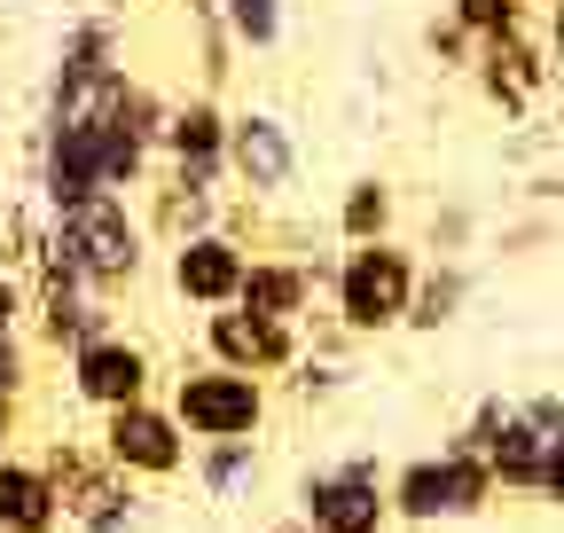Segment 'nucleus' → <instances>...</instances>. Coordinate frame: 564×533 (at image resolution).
Returning <instances> with one entry per match:
<instances>
[{"instance_id":"obj_1","label":"nucleus","mask_w":564,"mask_h":533,"mask_svg":"<svg viewBox=\"0 0 564 533\" xmlns=\"http://www.w3.org/2000/svg\"><path fill=\"white\" fill-rule=\"evenodd\" d=\"M40 243H47L95 298L133 291L141 266H150V228L133 220L126 196H87V205H70V213H47V236H40Z\"/></svg>"},{"instance_id":"obj_2","label":"nucleus","mask_w":564,"mask_h":533,"mask_svg":"<svg viewBox=\"0 0 564 533\" xmlns=\"http://www.w3.org/2000/svg\"><path fill=\"white\" fill-rule=\"evenodd\" d=\"M423 283V251L384 236V243H345L337 251V283H329V322H345L352 338H384V329H408Z\"/></svg>"},{"instance_id":"obj_3","label":"nucleus","mask_w":564,"mask_h":533,"mask_svg":"<svg viewBox=\"0 0 564 533\" xmlns=\"http://www.w3.org/2000/svg\"><path fill=\"white\" fill-rule=\"evenodd\" d=\"M494 463L463 455L440 439V455H408L392 471V518L400 525H455V518H486L494 510Z\"/></svg>"},{"instance_id":"obj_4","label":"nucleus","mask_w":564,"mask_h":533,"mask_svg":"<svg viewBox=\"0 0 564 533\" xmlns=\"http://www.w3.org/2000/svg\"><path fill=\"white\" fill-rule=\"evenodd\" d=\"M299 518L314 533H384V525H400L392 518V471L377 455L322 463V471L299 479Z\"/></svg>"},{"instance_id":"obj_5","label":"nucleus","mask_w":564,"mask_h":533,"mask_svg":"<svg viewBox=\"0 0 564 533\" xmlns=\"http://www.w3.org/2000/svg\"><path fill=\"white\" fill-rule=\"evenodd\" d=\"M173 416L188 439H259L267 424V377L228 369V361H196L173 377Z\"/></svg>"},{"instance_id":"obj_6","label":"nucleus","mask_w":564,"mask_h":533,"mask_svg":"<svg viewBox=\"0 0 564 533\" xmlns=\"http://www.w3.org/2000/svg\"><path fill=\"white\" fill-rule=\"evenodd\" d=\"M470 87L486 95V110L502 118H533L556 87V55L549 40L525 24V32H502V40H478V63H470Z\"/></svg>"},{"instance_id":"obj_7","label":"nucleus","mask_w":564,"mask_h":533,"mask_svg":"<svg viewBox=\"0 0 564 533\" xmlns=\"http://www.w3.org/2000/svg\"><path fill=\"white\" fill-rule=\"evenodd\" d=\"M102 455L126 479H181L188 471V424L173 416V400H133V409L102 416Z\"/></svg>"},{"instance_id":"obj_8","label":"nucleus","mask_w":564,"mask_h":533,"mask_svg":"<svg viewBox=\"0 0 564 533\" xmlns=\"http://www.w3.org/2000/svg\"><path fill=\"white\" fill-rule=\"evenodd\" d=\"M165 275H173V298L196 306V314H220L243 298V275H251V243L236 228H204L188 243H165Z\"/></svg>"},{"instance_id":"obj_9","label":"nucleus","mask_w":564,"mask_h":533,"mask_svg":"<svg viewBox=\"0 0 564 533\" xmlns=\"http://www.w3.org/2000/svg\"><path fill=\"white\" fill-rule=\"evenodd\" d=\"M228 173H236V196H259V205H274V196L299 188V133L282 110H236L228 126Z\"/></svg>"},{"instance_id":"obj_10","label":"nucleus","mask_w":564,"mask_h":533,"mask_svg":"<svg viewBox=\"0 0 564 533\" xmlns=\"http://www.w3.org/2000/svg\"><path fill=\"white\" fill-rule=\"evenodd\" d=\"M306 353V322H267L251 306H220L204 314V361H228L251 377H291Z\"/></svg>"},{"instance_id":"obj_11","label":"nucleus","mask_w":564,"mask_h":533,"mask_svg":"<svg viewBox=\"0 0 564 533\" xmlns=\"http://www.w3.org/2000/svg\"><path fill=\"white\" fill-rule=\"evenodd\" d=\"M32 322H40V338L55 346V353H79L87 338H102L110 329V298H95L70 266L40 243V283H32Z\"/></svg>"},{"instance_id":"obj_12","label":"nucleus","mask_w":564,"mask_h":533,"mask_svg":"<svg viewBox=\"0 0 564 533\" xmlns=\"http://www.w3.org/2000/svg\"><path fill=\"white\" fill-rule=\"evenodd\" d=\"M150 377H158V369H150V346L118 338V329H102V338H87L79 353H70V392H79L95 416L150 400Z\"/></svg>"},{"instance_id":"obj_13","label":"nucleus","mask_w":564,"mask_h":533,"mask_svg":"<svg viewBox=\"0 0 564 533\" xmlns=\"http://www.w3.org/2000/svg\"><path fill=\"white\" fill-rule=\"evenodd\" d=\"M47 479H55V502H63V525H87L118 502H133V479L102 447H79V439H55L47 447Z\"/></svg>"},{"instance_id":"obj_14","label":"nucleus","mask_w":564,"mask_h":533,"mask_svg":"<svg viewBox=\"0 0 564 533\" xmlns=\"http://www.w3.org/2000/svg\"><path fill=\"white\" fill-rule=\"evenodd\" d=\"M228 126H236V110L212 95V87L173 95V118H165V165H228Z\"/></svg>"},{"instance_id":"obj_15","label":"nucleus","mask_w":564,"mask_h":533,"mask_svg":"<svg viewBox=\"0 0 564 533\" xmlns=\"http://www.w3.org/2000/svg\"><path fill=\"white\" fill-rule=\"evenodd\" d=\"M314 266L299 259V251H251V275H243V298L236 306H251V314H267V322H306L314 314Z\"/></svg>"},{"instance_id":"obj_16","label":"nucleus","mask_w":564,"mask_h":533,"mask_svg":"<svg viewBox=\"0 0 564 533\" xmlns=\"http://www.w3.org/2000/svg\"><path fill=\"white\" fill-rule=\"evenodd\" d=\"M55 525H63V502H55L47 463L9 455L0 463V533H55Z\"/></svg>"},{"instance_id":"obj_17","label":"nucleus","mask_w":564,"mask_h":533,"mask_svg":"<svg viewBox=\"0 0 564 533\" xmlns=\"http://www.w3.org/2000/svg\"><path fill=\"white\" fill-rule=\"evenodd\" d=\"M400 236V188L384 173H352L337 188V243H384Z\"/></svg>"},{"instance_id":"obj_18","label":"nucleus","mask_w":564,"mask_h":533,"mask_svg":"<svg viewBox=\"0 0 564 533\" xmlns=\"http://www.w3.org/2000/svg\"><path fill=\"white\" fill-rule=\"evenodd\" d=\"M188 471L212 502H251L259 494V439H196Z\"/></svg>"},{"instance_id":"obj_19","label":"nucleus","mask_w":564,"mask_h":533,"mask_svg":"<svg viewBox=\"0 0 564 533\" xmlns=\"http://www.w3.org/2000/svg\"><path fill=\"white\" fill-rule=\"evenodd\" d=\"M470 306V266L463 259H423V283H415V306H408V329L415 338H440L455 329Z\"/></svg>"},{"instance_id":"obj_20","label":"nucleus","mask_w":564,"mask_h":533,"mask_svg":"<svg viewBox=\"0 0 564 533\" xmlns=\"http://www.w3.org/2000/svg\"><path fill=\"white\" fill-rule=\"evenodd\" d=\"M549 439L556 432H541L533 416H510L502 424V439H494V487L502 494H541V471H549Z\"/></svg>"},{"instance_id":"obj_21","label":"nucleus","mask_w":564,"mask_h":533,"mask_svg":"<svg viewBox=\"0 0 564 533\" xmlns=\"http://www.w3.org/2000/svg\"><path fill=\"white\" fill-rule=\"evenodd\" d=\"M220 24L243 55H274L291 32V0H220Z\"/></svg>"},{"instance_id":"obj_22","label":"nucleus","mask_w":564,"mask_h":533,"mask_svg":"<svg viewBox=\"0 0 564 533\" xmlns=\"http://www.w3.org/2000/svg\"><path fill=\"white\" fill-rule=\"evenodd\" d=\"M447 17L478 40H502V32H525L533 24V0H447Z\"/></svg>"},{"instance_id":"obj_23","label":"nucleus","mask_w":564,"mask_h":533,"mask_svg":"<svg viewBox=\"0 0 564 533\" xmlns=\"http://www.w3.org/2000/svg\"><path fill=\"white\" fill-rule=\"evenodd\" d=\"M518 416V400H502V392H486L478 409L447 432V447H463V455H494V439H502V424Z\"/></svg>"},{"instance_id":"obj_24","label":"nucleus","mask_w":564,"mask_h":533,"mask_svg":"<svg viewBox=\"0 0 564 533\" xmlns=\"http://www.w3.org/2000/svg\"><path fill=\"white\" fill-rule=\"evenodd\" d=\"M423 55H432L440 72H470V63H478V32H463L455 17H432V24H423Z\"/></svg>"},{"instance_id":"obj_25","label":"nucleus","mask_w":564,"mask_h":533,"mask_svg":"<svg viewBox=\"0 0 564 533\" xmlns=\"http://www.w3.org/2000/svg\"><path fill=\"white\" fill-rule=\"evenodd\" d=\"M470 236H478V213H470V205H440V213H432V236H423V251H432V259H463Z\"/></svg>"},{"instance_id":"obj_26","label":"nucleus","mask_w":564,"mask_h":533,"mask_svg":"<svg viewBox=\"0 0 564 533\" xmlns=\"http://www.w3.org/2000/svg\"><path fill=\"white\" fill-rule=\"evenodd\" d=\"M17 392H24V338L0 329V400H17Z\"/></svg>"},{"instance_id":"obj_27","label":"nucleus","mask_w":564,"mask_h":533,"mask_svg":"<svg viewBox=\"0 0 564 533\" xmlns=\"http://www.w3.org/2000/svg\"><path fill=\"white\" fill-rule=\"evenodd\" d=\"M518 416H533L541 432H564V392H533V400H518Z\"/></svg>"},{"instance_id":"obj_28","label":"nucleus","mask_w":564,"mask_h":533,"mask_svg":"<svg viewBox=\"0 0 564 533\" xmlns=\"http://www.w3.org/2000/svg\"><path fill=\"white\" fill-rule=\"evenodd\" d=\"M541 502H556V510H564V432L549 439V471H541Z\"/></svg>"},{"instance_id":"obj_29","label":"nucleus","mask_w":564,"mask_h":533,"mask_svg":"<svg viewBox=\"0 0 564 533\" xmlns=\"http://www.w3.org/2000/svg\"><path fill=\"white\" fill-rule=\"evenodd\" d=\"M541 40H549V55L564 63V0H541Z\"/></svg>"},{"instance_id":"obj_30","label":"nucleus","mask_w":564,"mask_h":533,"mask_svg":"<svg viewBox=\"0 0 564 533\" xmlns=\"http://www.w3.org/2000/svg\"><path fill=\"white\" fill-rule=\"evenodd\" d=\"M79 533H133V502H118V510H102V518H87Z\"/></svg>"},{"instance_id":"obj_31","label":"nucleus","mask_w":564,"mask_h":533,"mask_svg":"<svg viewBox=\"0 0 564 533\" xmlns=\"http://www.w3.org/2000/svg\"><path fill=\"white\" fill-rule=\"evenodd\" d=\"M9 439H17V400H0V463H9Z\"/></svg>"},{"instance_id":"obj_32","label":"nucleus","mask_w":564,"mask_h":533,"mask_svg":"<svg viewBox=\"0 0 564 533\" xmlns=\"http://www.w3.org/2000/svg\"><path fill=\"white\" fill-rule=\"evenodd\" d=\"M267 533H314V525H306V518H282V525H267Z\"/></svg>"},{"instance_id":"obj_33","label":"nucleus","mask_w":564,"mask_h":533,"mask_svg":"<svg viewBox=\"0 0 564 533\" xmlns=\"http://www.w3.org/2000/svg\"><path fill=\"white\" fill-rule=\"evenodd\" d=\"M556 251H564V220H556Z\"/></svg>"},{"instance_id":"obj_34","label":"nucleus","mask_w":564,"mask_h":533,"mask_svg":"<svg viewBox=\"0 0 564 533\" xmlns=\"http://www.w3.org/2000/svg\"><path fill=\"white\" fill-rule=\"evenodd\" d=\"M556 165H564V157H556Z\"/></svg>"}]
</instances>
